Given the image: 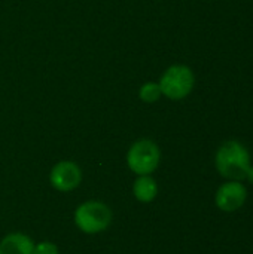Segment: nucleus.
I'll use <instances>...</instances> for the list:
<instances>
[{"label":"nucleus","instance_id":"nucleus-3","mask_svg":"<svg viewBox=\"0 0 253 254\" xmlns=\"http://www.w3.org/2000/svg\"><path fill=\"white\" fill-rule=\"evenodd\" d=\"M75 223L88 235L100 234L112 223V211L104 202L86 201L75 210Z\"/></svg>","mask_w":253,"mask_h":254},{"label":"nucleus","instance_id":"nucleus-7","mask_svg":"<svg viewBox=\"0 0 253 254\" xmlns=\"http://www.w3.org/2000/svg\"><path fill=\"white\" fill-rule=\"evenodd\" d=\"M34 243L21 232H12L0 241V254H33Z\"/></svg>","mask_w":253,"mask_h":254},{"label":"nucleus","instance_id":"nucleus-6","mask_svg":"<svg viewBox=\"0 0 253 254\" xmlns=\"http://www.w3.org/2000/svg\"><path fill=\"white\" fill-rule=\"evenodd\" d=\"M248 199V190L246 188L239 183V182H228L225 185H222L215 196L216 205L218 208H221L222 211L231 213V211H237L239 208H242L245 205Z\"/></svg>","mask_w":253,"mask_h":254},{"label":"nucleus","instance_id":"nucleus-1","mask_svg":"<svg viewBox=\"0 0 253 254\" xmlns=\"http://www.w3.org/2000/svg\"><path fill=\"white\" fill-rule=\"evenodd\" d=\"M215 164L222 177L239 182L246 177L251 167V155L240 141L230 140L218 149Z\"/></svg>","mask_w":253,"mask_h":254},{"label":"nucleus","instance_id":"nucleus-10","mask_svg":"<svg viewBox=\"0 0 253 254\" xmlns=\"http://www.w3.org/2000/svg\"><path fill=\"white\" fill-rule=\"evenodd\" d=\"M58 247L54 243L42 241L39 244H34V252L33 254H58Z\"/></svg>","mask_w":253,"mask_h":254},{"label":"nucleus","instance_id":"nucleus-4","mask_svg":"<svg viewBox=\"0 0 253 254\" xmlns=\"http://www.w3.org/2000/svg\"><path fill=\"white\" fill-rule=\"evenodd\" d=\"M161 161V152L155 141L140 138L131 144L127 153V165L137 176L152 174Z\"/></svg>","mask_w":253,"mask_h":254},{"label":"nucleus","instance_id":"nucleus-5","mask_svg":"<svg viewBox=\"0 0 253 254\" xmlns=\"http://www.w3.org/2000/svg\"><path fill=\"white\" fill-rule=\"evenodd\" d=\"M82 182V171L73 161H61L55 164L49 173V183L60 192H70Z\"/></svg>","mask_w":253,"mask_h":254},{"label":"nucleus","instance_id":"nucleus-11","mask_svg":"<svg viewBox=\"0 0 253 254\" xmlns=\"http://www.w3.org/2000/svg\"><path fill=\"white\" fill-rule=\"evenodd\" d=\"M245 179H246L249 183H252L253 185V167L252 165L249 167V170H248V173H246V177H245Z\"/></svg>","mask_w":253,"mask_h":254},{"label":"nucleus","instance_id":"nucleus-2","mask_svg":"<svg viewBox=\"0 0 253 254\" xmlns=\"http://www.w3.org/2000/svg\"><path fill=\"white\" fill-rule=\"evenodd\" d=\"M194 83H195V76L192 70L185 64L170 65L163 73L158 82L161 94L174 101L186 98L192 92Z\"/></svg>","mask_w":253,"mask_h":254},{"label":"nucleus","instance_id":"nucleus-8","mask_svg":"<svg viewBox=\"0 0 253 254\" xmlns=\"http://www.w3.org/2000/svg\"><path fill=\"white\" fill-rule=\"evenodd\" d=\"M158 186L151 176H139L133 185V195L140 202H151L157 198Z\"/></svg>","mask_w":253,"mask_h":254},{"label":"nucleus","instance_id":"nucleus-9","mask_svg":"<svg viewBox=\"0 0 253 254\" xmlns=\"http://www.w3.org/2000/svg\"><path fill=\"white\" fill-rule=\"evenodd\" d=\"M161 89L157 82H146L139 89V98L143 103H155L161 98Z\"/></svg>","mask_w":253,"mask_h":254}]
</instances>
